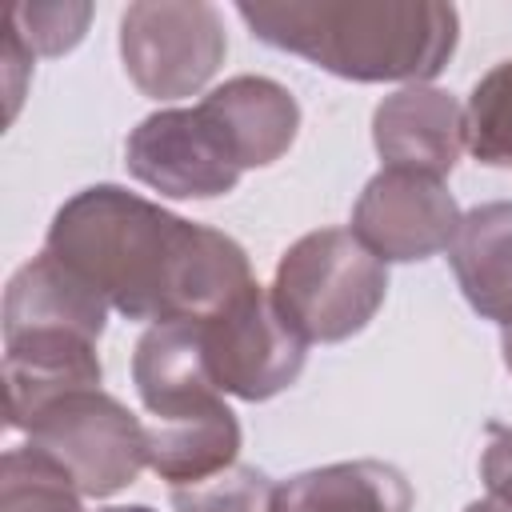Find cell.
Instances as JSON below:
<instances>
[{
	"mask_svg": "<svg viewBox=\"0 0 512 512\" xmlns=\"http://www.w3.org/2000/svg\"><path fill=\"white\" fill-rule=\"evenodd\" d=\"M44 252L128 320H204L252 284L248 252L220 228L184 220L120 184L64 200Z\"/></svg>",
	"mask_w": 512,
	"mask_h": 512,
	"instance_id": "6da1fadb",
	"label": "cell"
},
{
	"mask_svg": "<svg viewBox=\"0 0 512 512\" xmlns=\"http://www.w3.org/2000/svg\"><path fill=\"white\" fill-rule=\"evenodd\" d=\"M236 16L256 40L356 84L436 80L460 40L440 0H244Z\"/></svg>",
	"mask_w": 512,
	"mask_h": 512,
	"instance_id": "7a4b0ae2",
	"label": "cell"
},
{
	"mask_svg": "<svg viewBox=\"0 0 512 512\" xmlns=\"http://www.w3.org/2000/svg\"><path fill=\"white\" fill-rule=\"evenodd\" d=\"M388 292V264L352 228H316L276 264L272 300L308 344H340L372 324Z\"/></svg>",
	"mask_w": 512,
	"mask_h": 512,
	"instance_id": "3957f363",
	"label": "cell"
},
{
	"mask_svg": "<svg viewBox=\"0 0 512 512\" xmlns=\"http://www.w3.org/2000/svg\"><path fill=\"white\" fill-rule=\"evenodd\" d=\"M228 56L224 16L204 0H140L120 16V60L148 100L196 96Z\"/></svg>",
	"mask_w": 512,
	"mask_h": 512,
	"instance_id": "277c9868",
	"label": "cell"
},
{
	"mask_svg": "<svg viewBox=\"0 0 512 512\" xmlns=\"http://www.w3.org/2000/svg\"><path fill=\"white\" fill-rule=\"evenodd\" d=\"M28 444L68 468L84 496L124 492L148 468V428L108 392H68L28 420Z\"/></svg>",
	"mask_w": 512,
	"mask_h": 512,
	"instance_id": "5b68a950",
	"label": "cell"
},
{
	"mask_svg": "<svg viewBox=\"0 0 512 512\" xmlns=\"http://www.w3.org/2000/svg\"><path fill=\"white\" fill-rule=\"evenodd\" d=\"M200 324V348L220 396L248 404L272 400L304 372L308 340L280 316L272 292L256 280Z\"/></svg>",
	"mask_w": 512,
	"mask_h": 512,
	"instance_id": "8992f818",
	"label": "cell"
},
{
	"mask_svg": "<svg viewBox=\"0 0 512 512\" xmlns=\"http://www.w3.org/2000/svg\"><path fill=\"white\" fill-rule=\"evenodd\" d=\"M128 172L172 200H216L240 180V164L228 152L216 124L196 108H160L144 116L124 144Z\"/></svg>",
	"mask_w": 512,
	"mask_h": 512,
	"instance_id": "52a82bcc",
	"label": "cell"
},
{
	"mask_svg": "<svg viewBox=\"0 0 512 512\" xmlns=\"http://www.w3.org/2000/svg\"><path fill=\"white\" fill-rule=\"evenodd\" d=\"M460 220L464 212L444 180L380 168L352 208V236L384 264H412L448 252Z\"/></svg>",
	"mask_w": 512,
	"mask_h": 512,
	"instance_id": "ba28073f",
	"label": "cell"
},
{
	"mask_svg": "<svg viewBox=\"0 0 512 512\" xmlns=\"http://www.w3.org/2000/svg\"><path fill=\"white\" fill-rule=\"evenodd\" d=\"M372 144L384 168L448 176L464 148V108L452 92L412 84L384 96L372 112Z\"/></svg>",
	"mask_w": 512,
	"mask_h": 512,
	"instance_id": "9c48e42d",
	"label": "cell"
},
{
	"mask_svg": "<svg viewBox=\"0 0 512 512\" xmlns=\"http://www.w3.org/2000/svg\"><path fill=\"white\" fill-rule=\"evenodd\" d=\"M200 112L216 124L240 172L276 164L300 132L296 96L268 76H232L216 84L200 100Z\"/></svg>",
	"mask_w": 512,
	"mask_h": 512,
	"instance_id": "30bf717a",
	"label": "cell"
},
{
	"mask_svg": "<svg viewBox=\"0 0 512 512\" xmlns=\"http://www.w3.org/2000/svg\"><path fill=\"white\" fill-rule=\"evenodd\" d=\"M96 340L72 332H32L4 340V384H8V428H28L36 412L68 392L100 388Z\"/></svg>",
	"mask_w": 512,
	"mask_h": 512,
	"instance_id": "8fae6325",
	"label": "cell"
},
{
	"mask_svg": "<svg viewBox=\"0 0 512 512\" xmlns=\"http://www.w3.org/2000/svg\"><path fill=\"white\" fill-rule=\"evenodd\" d=\"M104 324L108 304L48 252L20 264L4 288V340L32 332H72L100 340Z\"/></svg>",
	"mask_w": 512,
	"mask_h": 512,
	"instance_id": "7c38bea8",
	"label": "cell"
},
{
	"mask_svg": "<svg viewBox=\"0 0 512 512\" xmlns=\"http://www.w3.org/2000/svg\"><path fill=\"white\" fill-rule=\"evenodd\" d=\"M132 384L144 400V408L156 420L188 416L196 408H208L224 400L208 376L204 348H200V324L196 320H164L152 324L132 352Z\"/></svg>",
	"mask_w": 512,
	"mask_h": 512,
	"instance_id": "4fadbf2b",
	"label": "cell"
},
{
	"mask_svg": "<svg viewBox=\"0 0 512 512\" xmlns=\"http://www.w3.org/2000/svg\"><path fill=\"white\" fill-rule=\"evenodd\" d=\"M448 260L472 312L512 328V200H488L464 212Z\"/></svg>",
	"mask_w": 512,
	"mask_h": 512,
	"instance_id": "5bb4252c",
	"label": "cell"
},
{
	"mask_svg": "<svg viewBox=\"0 0 512 512\" xmlns=\"http://www.w3.org/2000/svg\"><path fill=\"white\" fill-rule=\"evenodd\" d=\"M272 512H412V484L384 460H340L276 484Z\"/></svg>",
	"mask_w": 512,
	"mask_h": 512,
	"instance_id": "9a60e30c",
	"label": "cell"
},
{
	"mask_svg": "<svg viewBox=\"0 0 512 512\" xmlns=\"http://www.w3.org/2000/svg\"><path fill=\"white\" fill-rule=\"evenodd\" d=\"M240 456V420L216 400L188 416L148 424V468L168 480V488L200 484L232 468Z\"/></svg>",
	"mask_w": 512,
	"mask_h": 512,
	"instance_id": "2e32d148",
	"label": "cell"
},
{
	"mask_svg": "<svg viewBox=\"0 0 512 512\" xmlns=\"http://www.w3.org/2000/svg\"><path fill=\"white\" fill-rule=\"evenodd\" d=\"M80 488L64 464L24 444L0 460V512H84Z\"/></svg>",
	"mask_w": 512,
	"mask_h": 512,
	"instance_id": "e0dca14e",
	"label": "cell"
},
{
	"mask_svg": "<svg viewBox=\"0 0 512 512\" xmlns=\"http://www.w3.org/2000/svg\"><path fill=\"white\" fill-rule=\"evenodd\" d=\"M464 144L488 168H512V60L488 68L464 108Z\"/></svg>",
	"mask_w": 512,
	"mask_h": 512,
	"instance_id": "ac0fdd59",
	"label": "cell"
},
{
	"mask_svg": "<svg viewBox=\"0 0 512 512\" xmlns=\"http://www.w3.org/2000/svg\"><path fill=\"white\" fill-rule=\"evenodd\" d=\"M276 484L256 464H232L212 480L172 488L176 512H272Z\"/></svg>",
	"mask_w": 512,
	"mask_h": 512,
	"instance_id": "d6986e66",
	"label": "cell"
},
{
	"mask_svg": "<svg viewBox=\"0 0 512 512\" xmlns=\"http://www.w3.org/2000/svg\"><path fill=\"white\" fill-rule=\"evenodd\" d=\"M92 20V4H12L8 24L36 56H64L72 52Z\"/></svg>",
	"mask_w": 512,
	"mask_h": 512,
	"instance_id": "ffe728a7",
	"label": "cell"
},
{
	"mask_svg": "<svg viewBox=\"0 0 512 512\" xmlns=\"http://www.w3.org/2000/svg\"><path fill=\"white\" fill-rule=\"evenodd\" d=\"M480 480L496 500L512 504V424H492L480 456Z\"/></svg>",
	"mask_w": 512,
	"mask_h": 512,
	"instance_id": "44dd1931",
	"label": "cell"
},
{
	"mask_svg": "<svg viewBox=\"0 0 512 512\" xmlns=\"http://www.w3.org/2000/svg\"><path fill=\"white\" fill-rule=\"evenodd\" d=\"M4 64H8V120L16 116V108H20V92H24V72H28V64H32V52H28V44L16 36V28L8 24V36H4Z\"/></svg>",
	"mask_w": 512,
	"mask_h": 512,
	"instance_id": "7402d4cb",
	"label": "cell"
},
{
	"mask_svg": "<svg viewBox=\"0 0 512 512\" xmlns=\"http://www.w3.org/2000/svg\"><path fill=\"white\" fill-rule=\"evenodd\" d=\"M464 512H512V504H508V500H496V496H488V500H472Z\"/></svg>",
	"mask_w": 512,
	"mask_h": 512,
	"instance_id": "603a6c76",
	"label": "cell"
},
{
	"mask_svg": "<svg viewBox=\"0 0 512 512\" xmlns=\"http://www.w3.org/2000/svg\"><path fill=\"white\" fill-rule=\"evenodd\" d=\"M500 348H504V364H508V372H512V328H504V340H500Z\"/></svg>",
	"mask_w": 512,
	"mask_h": 512,
	"instance_id": "cb8c5ba5",
	"label": "cell"
},
{
	"mask_svg": "<svg viewBox=\"0 0 512 512\" xmlns=\"http://www.w3.org/2000/svg\"><path fill=\"white\" fill-rule=\"evenodd\" d=\"M100 512H152L148 504H116V508H100Z\"/></svg>",
	"mask_w": 512,
	"mask_h": 512,
	"instance_id": "d4e9b609",
	"label": "cell"
}]
</instances>
